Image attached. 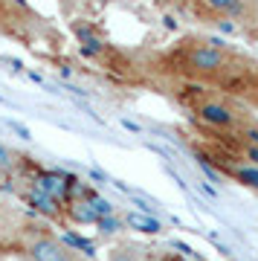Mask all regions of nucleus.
Wrapping results in <instances>:
<instances>
[{"label": "nucleus", "instance_id": "f257e3e1", "mask_svg": "<svg viewBox=\"0 0 258 261\" xmlns=\"http://www.w3.org/2000/svg\"><path fill=\"white\" fill-rule=\"evenodd\" d=\"M145 67L166 82L200 84L241 105L258 108V58L221 38L200 32L180 35L166 49L151 53Z\"/></svg>", "mask_w": 258, "mask_h": 261}, {"label": "nucleus", "instance_id": "f03ea898", "mask_svg": "<svg viewBox=\"0 0 258 261\" xmlns=\"http://www.w3.org/2000/svg\"><path fill=\"white\" fill-rule=\"evenodd\" d=\"M171 84H174V90H171L174 102L192 113L203 134H238L244 125L252 122V116L241 108V102L218 93V90L186 82H171Z\"/></svg>", "mask_w": 258, "mask_h": 261}, {"label": "nucleus", "instance_id": "7ed1b4c3", "mask_svg": "<svg viewBox=\"0 0 258 261\" xmlns=\"http://www.w3.org/2000/svg\"><path fill=\"white\" fill-rule=\"evenodd\" d=\"M197 163L215 180H232V183H238V186H244V189H249V192L258 195V166L241 160L229 148H223L218 142L215 145L209 142L203 151H197Z\"/></svg>", "mask_w": 258, "mask_h": 261}, {"label": "nucleus", "instance_id": "20e7f679", "mask_svg": "<svg viewBox=\"0 0 258 261\" xmlns=\"http://www.w3.org/2000/svg\"><path fill=\"white\" fill-rule=\"evenodd\" d=\"M0 35L20 44H35L46 35V23L27 0H0Z\"/></svg>", "mask_w": 258, "mask_h": 261}, {"label": "nucleus", "instance_id": "39448f33", "mask_svg": "<svg viewBox=\"0 0 258 261\" xmlns=\"http://www.w3.org/2000/svg\"><path fill=\"white\" fill-rule=\"evenodd\" d=\"M258 9V0H192L189 6V15L200 23H209V27H223V23H232V27H244Z\"/></svg>", "mask_w": 258, "mask_h": 261}, {"label": "nucleus", "instance_id": "423d86ee", "mask_svg": "<svg viewBox=\"0 0 258 261\" xmlns=\"http://www.w3.org/2000/svg\"><path fill=\"white\" fill-rule=\"evenodd\" d=\"M20 252L27 255V261H75L79 252L67 241H61L58 235L44 232V229H23V241H20Z\"/></svg>", "mask_w": 258, "mask_h": 261}, {"label": "nucleus", "instance_id": "0eeeda50", "mask_svg": "<svg viewBox=\"0 0 258 261\" xmlns=\"http://www.w3.org/2000/svg\"><path fill=\"white\" fill-rule=\"evenodd\" d=\"M23 229H27V215L0 200V252L3 250H20L23 241Z\"/></svg>", "mask_w": 258, "mask_h": 261}, {"label": "nucleus", "instance_id": "6e6552de", "mask_svg": "<svg viewBox=\"0 0 258 261\" xmlns=\"http://www.w3.org/2000/svg\"><path fill=\"white\" fill-rule=\"evenodd\" d=\"M23 203H27V209H35L38 215H44L49 221H64V203L56 200V197L44 195V192H38L32 186L23 192Z\"/></svg>", "mask_w": 258, "mask_h": 261}, {"label": "nucleus", "instance_id": "1a4fd4ad", "mask_svg": "<svg viewBox=\"0 0 258 261\" xmlns=\"http://www.w3.org/2000/svg\"><path fill=\"white\" fill-rule=\"evenodd\" d=\"M122 221H125V229H137V232H142V235H160L163 232V224H160L157 218H151V215L128 212Z\"/></svg>", "mask_w": 258, "mask_h": 261}, {"label": "nucleus", "instance_id": "9d476101", "mask_svg": "<svg viewBox=\"0 0 258 261\" xmlns=\"http://www.w3.org/2000/svg\"><path fill=\"white\" fill-rule=\"evenodd\" d=\"M108 261H148L145 258V250L134 241H119L108 252Z\"/></svg>", "mask_w": 258, "mask_h": 261}, {"label": "nucleus", "instance_id": "9b49d317", "mask_svg": "<svg viewBox=\"0 0 258 261\" xmlns=\"http://www.w3.org/2000/svg\"><path fill=\"white\" fill-rule=\"evenodd\" d=\"M93 226H96V232H99V235H119L122 229H125V221H122L119 212H113V215H105V218H99Z\"/></svg>", "mask_w": 258, "mask_h": 261}, {"label": "nucleus", "instance_id": "f8f14e48", "mask_svg": "<svg viewBox=\"0 0 258 261\" xmlns=\"http://www.w3.org/2000/svg\"><path fill=\"white\" fill-rule=\"evenodd\" d=\"M241 32H244L249 41H255V44H258V9H255V15H252V18H249L247 23L241 27Z\"/></svg>", "mask_w": 258, "mask_h": 261}, {"label": "nucleus", "instance_id": "ddd939ff", "mask_svg": "<svg viewBox=\"0 0 258 261\" xmlns=\"http://www.w3.org/2000/svg\"><path fill=\"white\" fill-rule=\"evenodd\" d=\"M166 6H174V9H189L192 6V0H163Z\"/></svg>", "mask_w": 258, "mask_h": 261}, {"label": "nucleus", "instance_id": "4468645a", "mask_svg": "<svg viewBox=\"0 0 258 261\" xmlns=\"http://www.w3.org/2000/svg\"><path fill=\"white\" fill-rule=\"evenodd\" d=\"M75 261H87V258H75Z\"/></svg>", "mask_w": 258, "mask_h": 261}, {"label": "nucleus", "instance_id": "2eb2a0df", "mask_svg": "<svg viewBox=\"0 0 258 261\" xmlns=\"http://www.w3.org/2000/svg\"><path fill=\"white\" fill-rule=\"evenodd\" d=\"M61 3H67V0H61Z\"/></svg>", "mask_w": 258, "mask_h": 261}]
</instances>
